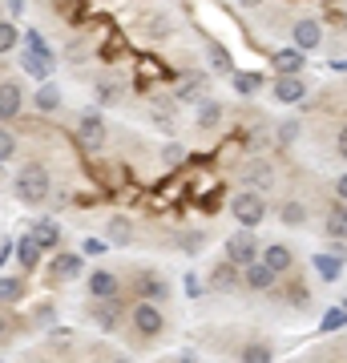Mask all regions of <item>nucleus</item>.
<instances>
[{"label": "nucleus", "instance_id": "31", "mask_svg": "<svg viewBox=\"0 0 347 363\" xmlns=\"http://www.w3.org/2000/svg\"><path fill=\"white\" fill-rule=\"evenodd\" d=\"M231 267H234V262H231ZM231 267H219V271L210 274V286H231V283H234V271H231Z\"/></svg>", "mask_w": 347, "mask_h": 363}, {"label": "nucleus", "instance_id": "35", "mask_svg": "<svg viewBox=\"0 0 347 363\" xmlns=\"http://www.w3.org/2000/svg\"><path fill=\"white\" fill-rule=\"evenodd\" d=\"M295 133H299V125H295V121H287L283 130H279V142H283V145H291V142H295Z\"/></svg>", "mask_w": 347, "mask_h": 363}, {"label": "nucleus", "instance_id": "28", "mask_svg": "<svg viewBox=\"0 0 347 363\" xmlns=\"http://www.w3.org/2000/svg\"><path fill=\"white\" fill-rule=\"evenodd\" d=\"M303 218H307V210L299 206V202H287V206H283V222H291V226H299Z\"/></svg>", "mask_w": 347, "mask_h": 363}, {"label": "nucleus", "instance_id": "19", "mask_svg": "<svg viewBox=\"0 0 347 363\" xmlns=\"http://www.w3.org/2000/svg\"><path fill=\"white\" fill-rule=\"evenodd\" d=\"M25 69L33 73V77H49V69H53V57H49V52H37V49H33V52L25 57Z\"/></svg>", "mask_w": 347, "mask_h": 363}, {"label": "nucleus", "instance_id": "30", "mask_svg": "<svg viewBox=\"0 0 347 363\" xmlns=\"http://www.w3.org/2000/svg\"><path fill=\"white\" fill-rule=\"evenodd\" d=\"M0 291H4V303H16V298L25 295V286L16 283V279H4V283H0Z\"/></svg>", "mask_w": 347, "mask_h": 363}, {"label": "nucleus", "instance_id": "6", "mask_svg": "<svg viewBox=\"0 0 347 363\" xmlns=\"http://www.w3.org/2000/svg\"><path fill=\"white\" fill-rule=\"evenodd\" d=\"M77 138H81L85 150H101V145H105V121L97 113H85L77 121Z\"/></svg>", "mask_w": 347, "mask_h": 363}, {"label": "nucleus", "instance_id": "17", "mask_svg": "<svg viewBox=\"0 0 347 363\" xmlns=\"http://www.w3.org/2000/svg\"><path fill=\"white\" fill-rule=\"evenodd\" d=\"M16 109H21V89H16L13 81H4V85H0V113L16 117Z\"/></svg>", "mask_w": 347, "mask_h": 363}, {"label": "nucleus", "instance_id": "20", "mask_svg": "<svg viewBox=\"0 0 347 363\" xmlns=\"http://www.w3.org/2000/svg\"><path fill=\"white\" fill-rule=\"evenodd\" d=\"M219 121H222V105L219 101H202L198 105V125H202V130H214Z\"/></svg>", "mask_w": 347, "mask_h": 363}, {"label": "nucleus", "instance_id": "29", "mask_svg": "<svg viewBox=\"0 0 347 363\" xmlns=\"http://www.w3.org/2000/svg\"><path fill=\"white\" fill-rule=\"evenodd\" d=\"M0 49H4V52H13V49H16V28L9 25V21L0 25Z\"/></svg>", "mask_w": 347, "mask_h": 363}, {"label": "nucleus", "instance_id": "11", "mask_svg": "<svg viewBox=\"0 0 347 363\" xmlns=\"http://www.w3.org/2000/svg\"><path fill=\"white\" fill-rule=\"evenodd\" d=\"M105 238H109L114 247H129V242H133V226H129V218L114 214V218L105 222Z\"/></svg>", "mask_w": 347, "mask_h": 363}, {"label": "nucleus", "instance_id": "34", "mask_svg": "<svg viewBox=\"0 0 347 363\" xmlns=\"http://www.w3.org/2000/svg\"><path fill=\"white\" fill-rule=\"evenodd\" d=\"M0 157L13 162V133H0Z\"/></svg>", "mask_w": 347, "mask_h": 363}, {"label": "nucleus", "instance_id": "38", "mask_svg": "<svg viewBox=\"0 0 347 363\" xmlns=\"http://www.w3.org/2000/svg\"><path fill=\"white\" fill-rule=\"evenodd\" d=\"M335 194H339V198H343V202H347V174H343V178H339V182H335Z\"/></svg>", "mask_w": 347, "mask_h": 363}, {"label": "nucleus", "instance_id": "25", "mask_svg": "<svg viewBox=\"0 0 347 363\" xmlns=\"http://www.w3.org/2000/svg\"><path fill=\"white\" fill-rule=\"evenodd\" d=\"M339 327H347V311H343V307H335V311L323 315V331H339Z\"/></svg>", "mask_w": 347, "mask_h": 363}, {"label": "nucleus", "instance_id": "27", "mask_svg": "<svg viewBox=\"0 0 347 363\" xmlns=\"http://www.w3.org/2000/svg\"><path fill=\"white\" fill-rule=\"evenodd\" d=\"M142 295H150V298H166V283L150 274V279H142Z\"/></svg>", "mask_w": 347, "mask_h": 363}, {"label": "nucleus", "instance_id": "40", "mask_svg": "<svg viewBox=\"0 0 347 363\" xmlns=\"http://www.w3.org/2000/svg\"><path fill=\"white\" fill-rule=\"evenodd\" d=\"M238 4H243V9H255V4H263V0H238Z\"/></svg>", "mask_w": 347, "mask_h": 363}, {"label": "nucleus", "instance_id": "9", "mask_svg": "<svg viewBox=\"0 0 347 363\" xmlns=\"http://www.w3.org/2000/svg\"><path fill=\"white\" fill-rule=\"evenodd\" d=\"M243 271H246V286H250V291H267V286H275V274H279L263 259H255L250 267H243Z\"/></svg>", "mask_w": 347, "mask_h": 363}, {"label": "nucleus", "instance_id": "32", "mask_svg": "<svg viewBox=\"0 0 347 363\" xmlns=\"http://www.w3.org/2000/svg\"><path fill=\"white\" fill-rule=\"evenodd\" d=\"M234 89H238V93H255V89H258V77H250V73H238V77H234Z\"/></svg>", "mask_w": 347, "mask_h": 363}, {"label": "nucleus", "instance_id": "4", "mask_svg": "<svg viewBox=\"0 0 347 363\" xmlns=\"http://www.w3.org/2000/svg\"><path fill=\"white\" fill-rule=\"evenodd\" d=\"M270 93H275V101H279V105H295V101L307 97V85H303L295 73H279L275 85H270Z\"/></svg>", "mask_w": 347, "mask_h": 363}, {"label": "nucleus", "instance_id": "12", "mask_svg": "<svg viewBox=\"0 0 347 363\" xmlns=\"http://www.w3.org/2000/svg\"><path fill=\"white\" fill-rule=\"evenodd\" d=\"M28 234H33V238H37L45 250H53L57 242H61V226H57V222H49V218L33 222V230H28Z\"/></svg>", "mask_w": 347, "mask_h": 363}, {"label": "nucleus", "instance_id": "24", "mask_svg": "<svg viewBox=\"0 0 347 363\" xmlns=\"http://www.w3.org/2000/svg\"><path fill=\"white\" fill-rule=\"evenodd\" d=\"M97 97H101V105H117V101H121V85L101 81V85H97Z\"/></svg>", "mask_w": 347, "mask_h": 363}, {"label": "nucleus", "instance_id": "21", "mask_svg": "<svg viewBox=\"0 0 347 363\" xmlns=\"http://www.w3.org/2000/svg\"><path fill=\"white\" fill-rule=\"evenodd\" d=\"M57 105H61V89H57V85H40L37 89V109L40 113H53Z\"/></svg>", "mask_w": 347, "mask_h": 363}, {"label": "nucleus", "instance_id": "16", "mask_svg": "<svg viewBox=\"0 0 347 363\" xmlns=\"http://www.w3.org/2000/svg\"><path fill=\"white\" fill-rule=\"evenodd\" d=\"M263 262H267V267H275V271L283 274L287 267H291V247H283V242L267 247V250H263Z\"/></svg>", "mask_w": 347, "mask_h": 363}, {"label": "nucleus", "instance_id": "15", "mask_svg": "<svg viewBox=\"0 0 347 363\" xmlns=\"http://www.w3.org/2000/svg\"><path fill=\"white\" fill-rule=\"evenodd\" d=\"M206 61L214 65V73H234V61H231V52L222 49L219 40H210V45H206Z\"/></svg>", "mask_w": 347, "mask_h": 363}, {"label": "nucleus", "instance_id": "5", "mask_svg": "<svg viewBox=\"0 0 347 363\" xmlns=\"http://www.w3.org/2000/svg\"><path fill=\"white\" fill-rule=\"evenodd\" d=\"M133 327L142 331V335H162V327H166V319H162V311H158L154 303H138L133 307Z\"/></svg>", "mask_w": 347, "mask_h": 363}, {"label": "nucleus", "instance_id": "2", "mask_svg": "<svg viewBox=\"0 0 347 363\" xmlns=\"http://www.w3.org/2000/svg\"><path fill=\"white\" fill-rule=\"evenodd\" d=\"M255 259H258V242H255V234H250V226H243L238 234L226 238V262H234V267L243 271V267H250Z\"/></svg>", "mask_w": 347, "mask_h": 363}, {"label": "nucleus", "instance_id": "39", "mask_svg": "<svg viewBox=\"0 0 347 363\" xmlns=\"http://www.w3.org/2000/svg\"><path fill=\"white\" fill-rule=\"evenodd\" d=\"M4 9H9V13H21V9H25V0H4Z\"/></svg>", "mask_w": 347, "mask_h": 363}, {"label": "nucleus", "instance_id": "10", "mask_svg": "<svg viewBox=\"0 0 347 363\" xmlns=\"http://www.w3.org/2000/svg\"><path fill=\"white\" fill-rule=\"evenodd\" d=\"M89 295L97 298V303H109V298L117 295V279L109 271H93L89 274Z\"/></svg>", "mask_w": 347, "mask_h": 363}, {"label": "nucleus", "instance_id": "1", "mask_svg": "<svg viewBox=\"0 0 347 363\" xmlns=\"http://www.w3.org/2000/svg\"><path fill=\"white\" fill-rule=\"evenodd\" d=\"M13 194L21 198L25 206H37V202H45V198H49V169H45V166H25V169H16Z\"/></svg>", "mask_w": 347, "mask_h": 363}, {"label": "nucleus", "instance_id": "36", "mask_svg": "<svg viewBox=\"0 0 347 363\" xmlns=\"http://www.w3.org/2000/svg\"><path fill=\"white\" fill-rule=\"evenodd\" d=\"M166 162H182V157H186V150H182V145H166Z\"/></svg>", "mask_w": 347, "mask_h": 363}, {"label": "nucleus", "instance_id": "23", "mask_svg": "<svg viewBox=\"0 0 347 363\" xmlns=\"http://www.w3.org/2000/svg\"><path fill=\"white\" fill-rule=\"evenodd\" d=\"M315 271H319L323 279H339V259H335V255H315Z\"/></svg>", "mask_w": 347, "mask_h": 363}, {"label": "nucleus", "instance_id": "33", "mask_svg": "<svg viewBox=\"0 0 347 363\" xmlns=\"http://www.w3.org/2000/svg\"><path fill=\"white\" fill-rule=\"evenodd\" d=\"M97 323H101L105 331H109V327H117V307H114V311H109V307H97Z\"/></svg>", "mask_w": 347, "mask_h": 363}, {"label": "nucleus", "instance_id": "37", "mask_svg": "<svg viewBox=\"0 0 347 363\" xmlns=\"http://www.w3.org/2000/svg\"><path fill=\"white\" fill-rule=\"evenodd\" d=\"M339 157H343V162H347V125H343V130H339Z\"/></svg>", "mask_w": 347, "mask_h": 363}, {"label": "nucleus", "instance_id": "3", "mask_svg": "<svg viewBox=\"0 0 347 363\" xmlns=\"http://www.w3.org/2000/svg\"><path fill=\"white\" fill-rule=\"evenodd\" d=\"M231 214L243 222V226H258V222L267 218V202H263L255 190H243V194L231 198Z\"/></svg>", "mask_w": 347, "mask_h": 363}, {"label": "nucleus", "instance_id": "22", "mask_svg": "<svg viewBox=\"0 0 347 363\" xmlns=\"http://www.w3.org/2000/svg\"><path fill=\"white\" fill-rule=\"evenodd\" d=\"M327 234H331V238H343L347 234V206H335L331 214H327Z\"/></svg>", "mask_w": 347, "mask_h": 363}, {"label": "nucleus", "instance_id": "13", "mask_svg": "<svg viewBox=\"0 0 347 363\" xmlns=\"http://www.w3.org/2000/svg\"><path fill=\"white\" fill-rule=\"evenodd\" d=\"M40 242L37 238H33V234H25V238H21V242H16V259H21V267H28V271H33V267H40Z\"/></svg>", "mask_w": 347, "mask_h": 363}, {"label": "nucleus", "instance_id": "26", "mask_svg": "<svg viewBox=\"0 0 347 363\" xmlns=\"http://www.w3.org/2000/svg\"><path fill=\"white\" fill-rule=\"evenodd\" d=\"M243 359H246V363H267V359H270V347H263V343H250V347H243Z\"/></svg>", "mask_w": 347, "mask_h": 363}, {"label": "nucleus", "instance_id": "14", "mask_svg": "<svg viewBox=\"0 0 347 363\" xmlns=\"http://www.w3.org/2000/svg\"><path fill=\"white\" fill-rule=\"evenodd\" d=\"M49 271H53V279H77V274H81V259H77V255H57V259L49 262Z\"/></svg>", "mask_w": 347, "mask_h": 363}, {"label": "nucleus", "instance_id": "8", "mask_svg": "<svg viewBox=\"0 0 347 363\" xmlns=\"http://www.w3.org/2000/svg\"><path fill=\"white\" fill-rule=\"evenodd\" d=\"M323 45V25L319 21H299L295 25V49L311 52V49H319Z\"/></svg>", "mask_w": 347, "mask_h": 363}, {"label": "nucleus", "instance_id": "18", "mask_svg": "<svg viewBox=\"0 0 347 363\" xmlns=\"http://www.w3.org/2000/svg\"><path fill=\"white\" fill-rule=\"evenodd\" d=\"M275 69H279V73H299V69H303V49L275 52Z\"/></svg>", "mask_w": 347, "mask_h": 363}, {"label": "nucleus", "instance_id": "7", "mask_svg": "<svg viewBox=\"0 0 347 363\" xmlns=\"http://www.w3.org/2000/svg\"><path fill=\"white\" fill-rule=\"evenodd\" d=\"M243 182L250 186V190H267V186H275V169L255 157V162H246L243 166Z\"/></svg>", "mask_w": 347, "mask_h": 363}]
</instances>
